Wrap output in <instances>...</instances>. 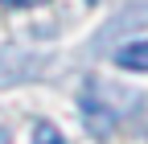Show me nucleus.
<instances>
[{
  "mask_svg": "<svg viewBox=\"0 0 148 144\" xmlns=\"http://www.w3.org/2000/svg\"><path fill=\"white\" fill-rule=\"evenodd\" d=\"M119 95H127V91H119V86H103L99 78H86V86H82V119H86L90 132H107L111 123L123 115L119 107H115Z\"/></svg>",
  "mask_w": 148,
  "mask_h": 144,
  "instance_id": "obj_1",
  "label": "nucleus"
},
{
  "mask_svg": "<svg viewBox=\"0 0 148 144\" xmlns=\"http://www.w3.org/2000/svg\"><path fill=\"white\" fill-rule=\"evenodd\" d=\"M115 66L123 70H148V41H127L115 49Z\"/></svg>",
  "mask_w": 148,
  "mask_h": 144,
  "instance_id": "obj_2",
  "label": "nucleus"
},
{
  "mask_svg": "<svg viewBox=\"0 0 148 144\" xmlns=\"http://www.w3.org/2000/svg\"><path fill=\"white\" fill-rule=\"evenodd\" d=\"M33 144H66V136L58 132V128H53V123H33Z\"/></svg>",
  "mask_w": 148,
  "mask_h": 144,
  "instance_id": "obj_3",
  "label": "nucleus"
},
{
  "mask_svg": "<svg viewBox=\"0 0 148 144\" xmlns=\"http://www.w3.org/2000/svg\"><path fill=\"white\" fill-rule=\"evenodd\" d=\"M0 4H12V8H37V4H45V0H0Z\"/></svg>",
  "mask_w": 148,
  "mask_h": 144,
  "instance_id": "obj_4",
  "label": "nucleus"
},
{
  "mask_svg": "<svg viewBox=\"0 0 148 144\" xmlns=\"http://www.w3.org/2000/svg\"><path fill=\"white\" fill-rule=\"evenodd\" d=\"M0 144H4V132H0Z\"/></svg>",
  "mask_w": 148,
  "mask_h": 144,
  "instance_id": "obj_5",
  "label": "nucleus"
}]
</instances>
